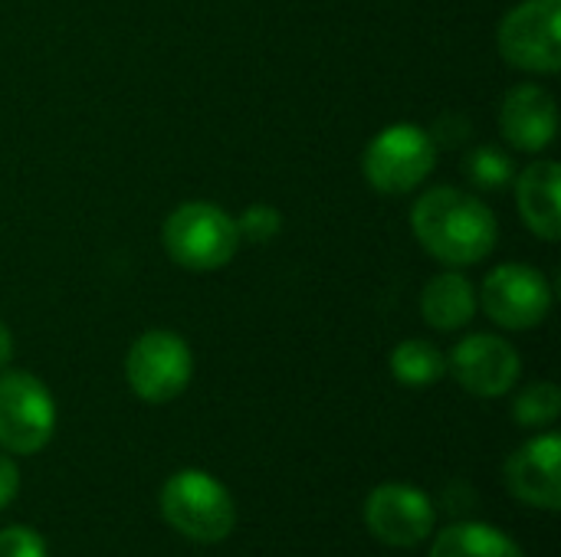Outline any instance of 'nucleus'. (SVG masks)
<instances>
[{
    "label": "nucleus",
    "instance_id": "1",
    "mask_svg": "<svg viewBox=\"0 0 561 557\" xmlns=\"http://www.w3.org/2000/svg\"><path fill=\"white\" fill-rule=\"evenodd\" d=\"M411 227L424 253L450 269L483 263L500 240L493 210L477 194L450 184L417 197L411 207Z\"/></svg>",
    "mask_w": 561,
    "mask_h": 557
},
{
    "label": "nucleus",
    "instance_id": "2",
    "mask_svg": "<svg viewBox=\"0 0 561 557\" xmlns=\"http://www.w3.org/2000/svg\"><path fill=\"white\" fill-rule=\"evenodd\" d=\"M164 253L187 272H217L240 253L237 217L207 200H187L174 207L161 227Z\"/></svg>",
    "mask_w": 561,
    "mask_h": 557
},
{
    "label": "nucleus",
    "instance_id": "3",
    "mask_svg": "<svg viewBox=\"0 0 561 557\" xmlns=\"http://www.w3.org/2000/svg\"><path fill=\"white\" fill-rule=\"evenodd\" d=\"M161 515L164 522L201 545L224 542L237 525V506L220 479L201 469H181L161 486Z\"/></svg>",
    "mask_w": 561,
    "mask_h": 557
},
{
    "label": "nucleus",
    "instance_id": "4",
    "mask_svg": "<svg viewBox=\"0 0 561 557\" xmlns=\"http://www.w3.org/2000/svg\"><path fill=\"white\" fill-rule=\"evenodd\" d=\"M434 167H437V141L431 138L427 128L411 121L381 128L362 154L365 181L378 194H411L431 177Z\"/></svg>",
    "mask_w": 561,
    "mask_h": 557
},
{
    "label": "nucleus",
    "instance_id": "5",
    "mask_svg": "<svg viewBox=\"0 0 561 557\" xmlns=\"http://www.w3.org/2000/svg\"><path fill=\"white\" fill-rule=\"evenodd\" d=\"M125 378L135 397L145 404H168L181 397L194 378L191 345L168 328H151L138 335L125 358Z\"/></svg>",
    "mask_w": 561,
    "mask_h": 557
},
{
    "label": "nucleus",
    "instance_id": "6",
    "mask_svg": "<svg viewBox=\"0 0 561 557\" xmlns=\"http://www.w3.org/2000/svg\"><path fill=\"white\" fill-rule=\"evenodd\" d=\"M56 430V401L30 371L0 374V450L13 456L39 453Z\"/></svg>",
    "mask_w": 561,
    "mask_h": 557
},
{
    "label": "nucleus",
    "instance_id": "7",
    "mask_svg": "<svg viewBox=\"0 0 561 557\" xmlns=\"http://www.w3.org/2000/svg\"><path fill=\"white\" fill-rule=\"evenodd\" d=\"M500 53L523 72L552 76L561 69V0L516 3L496 33Z\"/></svg>",
    "mask_w": 561,
    "mask_h": 557
},
{
    "label": "nucleus",
    "instance_id": "8",
    "mask_svg": "<svg viewBox=\"0 0 561 557\" xmlns=\"http://www.w3.org/2000/svg\"><path fill=\"white\" fill-rule=\"evenodd\" d=\"M477 299L493 325L506 332H529L546 322L552 309V286L529 263H503L483 279V292H477Z\"/></svg>",
    "mask_w": 561,
    "mask_h": 557
},
{
    "label": "nucleus",
    "instance_id": "9",
    "mask_svg": "<svg viewBox=\"0 0 561 557\" xmlns=\"http://www.w3.org/2000/svg\"><path fill=\"white\" fill-rule=\"evenodd\" d=\"M434 522H437L434 506L417 486L385 483L371 489V496L365 499L368 532L391 548H414L427 542V535L434 532Z\"/></svg>",
    "mask_w": 561,
    "mask_h": 557
},
{
    "label": "nucleus",
    "instance_id": "10",
    "mask_svg": "<svg viewBox=\"0 0 561 557\" xmlns=\"http://www.w3.org/2000/svg\"><path fill=\"white\" fill-rule=\"evenodd\" d=\"M447 371L473 397H503L523 374L519 351L500 335H467L447 358Z\"/></svg>",
    "mask_w": 561,
    "mask_h": 557
},
{
    "label": "nucleus",
    "instance_id": "11",
    "mask_svg": "<svg viewBox=\"0 0 561 557\" xmlns=\"http://www.w3.org/2000/svg\"><path fill=\"white\" fill-rule=\"evenodd\" d=\"M506 486L510 492L546 512L561 509V437L559 433H542L523 443L510 460H506Z\"/></svg>",
    "mask_w": 561,
    "mask_h": 557
},
{
    "label": "nucleus",
    "instance_id": "12",
    "mask_svg": "<svg viewBox=\"0 0 561 557\" xmlns=\"http://www.w3.org/2000/svg\"><path fill=\"white\" fill-rule=\"evenodd\" d=\"M503 138L526 154L546 151L559 135V105L549 89L536 82H523L506 92L500 108Z\"/></svg>",
    "mask_w": 561,
    "mask_h": 557
},
{
    "label": "nucleus",
    "instance_id": "13",
    "mask_svg": "<svg viewBox=\"0 0 561 557\" xmlns=\"http://www.w3.org/2000/svg\"><path fill=\"white\" fill-rule=\"evenodd\" d=\"M561 167L556 161L542 158L533 161L516 177V204L523 223L546 243H559L561 236Z\"/></svg>",
    "mask_w": 561,
    "mask_h": 557
},
{
    "label": "nucleus",
    "instance_id": "14",
    "mask_svg": "<svg viewBox=\"0 0 561 557\" xmlns=\"http://www.w3.org/2000/svg\"><path fill=\"white\" fill-rule=\"evenodd\" d=\"M477 309H480L477 286L457 269H447V272L434 276L421 292V315L437 332L467 328L477 318Z\"/></svg>",
    "mask_w": 561,
    "mask_h": 557
},
{
    "label": "nucleus",
    "instance_id": "15",
    "mask_svg": "<svg viewBox=\"0 0 561 557\" xmlns=\"http://www.w3.org/2000/svg\"><path fill=\"white\" fill-rule=\"evenodd\" d=\"M431 557H526L523 548L500 529L480 522L447 525L431 545Z\"/></svg>",
    "mask_w": 561,
    "mask_h": 557
},
{
    "label": "nucleus",
    "instance_id": "16",
    "mask_svg": "<svg viewBox=\"0 0 561 557\" xmlns=\"http://www.w3.org/2000/svg\"><path fill=\"white\" fill-rule=\"evenodd\" d=\"M391 374L404 387H431L447 374V358L437 345L411 338L391 351Z\"/></svg>",
    "mask_w": 561,
    "mask_h": 557
},
{
    "label": "nucleus",
    "instance_id": "17",
    "mask_svg": "<svg viewBox=\"0 0 561 557\" xmlns=\"http://www.w3.org/2000/svg\"><path fill=\"white\" fill-rule=\"evenodd\" d=\"M561 414V391L552 384V381H536L529 384L516 404H513V417L519 427L526 430H542L549 423H556Z\"/></svg>",
    "mask_w": 561,
    "mask_h": 557
},
{
    "label": "nucleus",
    "instance_id": "18",
    "mask_svg": "<svg viewBox=\"0 0 561 557\" xmlns=\"http://www.w3.org/2000/svg\"><path fill=\"white\" fill-rule=\"evenodd\" d=\"M467 177H470L473 187L496 194V190H506L513 184L516 167H513V158L506 151H500L493 144H483V148L470 151V158H467Z\"/></svg>",
    "mask_w": 561,
    "mask_h": 557
},
{
    "label": "nucleus",
    "instance_id": "19",
    "mask_svg": "<svg viewBox=\"0 0 561 557\" xmlns=\"http://www.w3.org/2000/svg\"><path fill=\"white\" fill-rule=\"evenodd\" d=\"M237 230L240 240L266 246L283 233V213L273 204H250L240 217H237Z\"/></svg>",
    "mask_w": 561,
    "mask_h": 557
},
{
    "label": "nucleus",
    "instance_id": "20",
    "mask_svg": "<svg viewBox=\"0 0 561 557\" xmlns=\"http://www.w3.org/2000/svg\"><path fill=\"white\" fill-rule=\"evenodd\" d=\"M0 557H49V552L39 532L26 525H10L0 529Z\"/></svg>",
    "mask_w": 561,
    "mask_h": 557
},
{
    "label": "nucleus",
    "instance_id": "21",
    "mask_svg": "<svg viewBox=\"0 0 561 557\" xmlns=\"http://www.w3.org/2000/svg\"><path fill=\"white\" fill-rule=\"evenodd\" d=\"M16 489H20V473H16V463L0 453V512L16 499Z\"/></svg>",
    "mask_w": 561,
    "mask_h": 557
},
{
    "label": "nucleus",
    "instance_id": "22",
    "mask_svg": "<svg viewBox=\"0 0 561 557\" xmlns=\"http://www.w3.org/2000/svg\"><path fill=\"white\" fill-rule=\"evenodd\" d=\"M10 358H13V335H10V328L0 322V371L10 364Z\"/></svg>",
    "mask_w": 561,
    "mask_h": 557
}]
</instances>
